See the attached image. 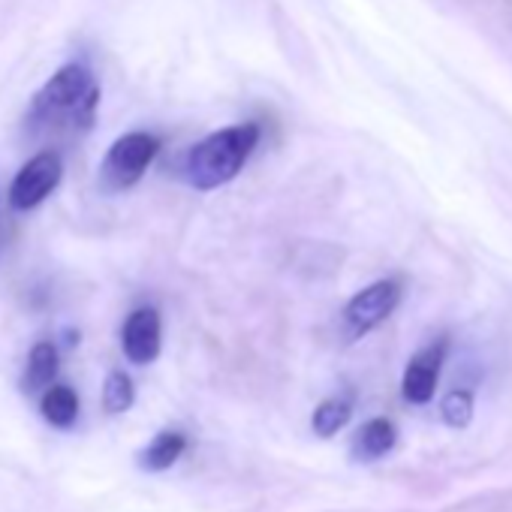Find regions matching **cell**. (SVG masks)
I'll return each mask as SVG.
<instances>
[{
	"instance_id": "obj_9",
	"label": "cell",
	"mask_w": 512,
	"mask_h": 512,
	"mask_svg": "<svg viewBox=\"0 0 512 512\" xmlns=\"http://www.w3.org/2000/svg\"><path fill=\"white\" fill-rule=\"evenodd\" d=\"M58 368H61V353L52 341H40L34 344L31 356H28V365H25V377H22V389L28 395H37V392H46L55 377H58Z\"/></svg>"
},
{
	"instance_id": "obj_12",
	"label": "cell",
	"mask_w": 512,
	"mask_h": 512,
	"mask_svg": "<svg viewBox=\"0 0 512 512\" xmlns=\"http://www.w3.org/2000/svg\"><path fill=\"white\" fill-rule=\"evenodd\" d=\"M350 416H353V395H335V398H326L314 410L311 428H314L317 437L329 440V437H335L350 422Z\"/></svg>"
},
{
	"instance_id": "obj_14",
	"label": "cell",
	"mask_w": 512,
	"mask_h": 512,
	"mask_svg": "<svg viewBox=\"0 0 512 512\" xmlns=\"http://www.w3.org/2000/svg\"><path fill=\"white\" fill-rule=\"evenodd\" d=\"M440 416L449 428H467L473 419V392L470 389H452L440 401Z\"/></svg>"
},
{
	"instance_id": "obj_7",
	"label": "cell",
	"mask_w": 512,
	"mask_h": 512,
	"mask_svg": "<svg viewBox=\"0 0 512 512\" xmlns=\"http://www.w3.org/2000/svg\"><path fill=\"white\" fill-rule=\"evenodd\" d=\"M446 350H449V341L446 338H437L431 347L419 350L410 359V365L404 371V380H401V395L410 404H428L434 398V389H437V380H440V368H443Z\"/></svg>"
},
{
	"instance_id": "obj_11",
	"label": "cell",
	"mask_w": 512,
	"mask_h": 512,
	"mask_svg": "<svg viewBox=\"0 0 512 512\" xmlns=\"http://www.w3.org/2000/svg\"><path fill=\"white\" fill-rule=\"evenodd\" d=\"M40 413L49 425L55 428H70L79 416V395L64 386V383H52L46 392H43V401H40Z\"/></svg>"
},
{
	"instance_id": "obj_4",
	"label": "cell",
	"mask_w": 512,
	"mask_h": 512,
	"mask_svg": "<svg viewBox=\"0 0 512 512\" xmlns=\"http://www.w3.org/2000/svg\"><path fill=\"white\" fill-rule=\"evenodd\" d=\"M401 296H404V287L395 278H386V281H377V284L359 290L341 314L344 338L359 341L368 332H374L383 320L392 317V311L401 305Z\"/></svg>"
},
{
	"instance_id": "obj_2",
	"label": "cell",
	"mask_w": 512,
	"mask_h": 512,
	"mask_svg": "<svg viewBox=\"0 0 512 512\" xmlns=\"http://www.w3.org/2000/svg\"><path fill=\"white\" fill-rule=\"evenodd\" d=\"M100 103V88L85 64H64L34 97L28 121L34 127L70 118L76 127H91Z\"/></svg>"
},
{
	"instance_id": "obj_1",
	"label": "cell",
	"mask_w": 512,
	"mask_h": 512,
	"mask_svg": "<svg viewBox=\"0 0 512 512\" xmlns=\"http://www.w3.org/2000/svg\"><path fill=\"white\" fill-rule=\"evenodd\" d=\"M260 124L244 121L226 130H217L196 142L184 157V178L193 190H217L238 178L244 163L250 160L253 148L260 145Z\"/></svg>"
},
{
	"instance_id": "obj_8",
	"label": "cell",
	"mask_w": 512,
	"mask_h": 512,
	"mask_svg": "<svg viewBox=\"0 0 512 512\" xmlns=\"http://www.w3.org/2000/svg\"><path fill=\"white\" fill-rule=\"evenodd\" d=\"M395 443H398V431H395L392 419H383V416L368 419L353 437V458L362 464L377 461V458L389 455L395 449Z\"/></svg>"
},
{
	"instance_id": "obj_6",
	"label": "cell",
	"mask_w": 512,
	"mask_h": 512,
	"mask_svg": "<svg viewBox=\"0 0 512 512\" xmlns=\"http://www.w3.org/2000/svg\"><path fill=\"white\" fill-rule=\"evenodd\" d=\"M121 347L124 356L133 365H151L160 356L163 347V326L157 308H136L121 329Z\"/></svg>"
},
{
	"instance_id": "obj_3",
	"label": "cell",
	"mask_w": 512,
	"mask_h": 512,
	"mask_svg": "<svg viewBox=\"0 0 512 512\" xmlns=\"http://www.w3.org/2000/svg\"><path fill=\"white\" fill-rule=\"evenodd\" d=\"M157 154H160V139L154 133L133 130L118 136L100 163V187L106 193H124L136 187Z\"/></svg>"
},
{
	"instance_id": "obj_10",
	"label": "cell",
	"mask_w": 512,
	"mask_h": 512,
	"mask_svg": "<svg viewBox=\"0 0 512 512\" xmlns=\"http://www.w3.org/2000/svg\"><path fill=\"white\" fill-rule=\"evenodd\" d=\"M187 449V437L181 431H160L139 455V467L148 473H163L169 470Z\"/></svg>"
},
{
	"instance_id": "obj_13",
	"label": "cell",
	"mask_w": 512,
	"mask_h": 512,
	"mask_svg": "<svg viewBox=\"0 0 512 512\" xmlns=\"http://www.w3.org/2000/svg\"><path fill=\"white\" fill-rule=\"evenodd\" d=\"M136 401V386L133 380L124 374V371H112L103 383V407L106 413L118 416V413H127Z\"/></svg>"
},
{
	"instance_id": "obj_5",
	"label": "cell",
	"mask_w": 512,
	"mask_h": 512,
	"mask_svg": "<svg viewBox=\"0 0 512 512\" xmlns=\"http://www.w3.org/2000/svg\"><path fill=\"white\" fill-rule=\"evenodd\" d=\"M64 178V163L58 151H40L34 154L13 178L10 184V205L16 211H31L43 205L61 184Z\"/></svg>"
}]
</instances>
